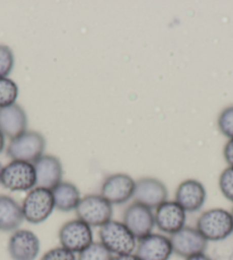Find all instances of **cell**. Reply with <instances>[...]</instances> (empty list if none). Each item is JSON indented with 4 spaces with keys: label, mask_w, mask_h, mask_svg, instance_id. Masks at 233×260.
Instances as JSON below:
<instances>
[{
    "label": "cell",
    "mask_w": 233,
    "mask_h": 260,
    "mask_svg": "<svg viewBox=\"0 0 233 260\" xmlns=\"http://www.w3.org/2000/svg\"><path fill=\"white\" fill-rule=\"evenodd\" d=\"M40 260H77V255L72 251L60 245L45 252Z\"/></svg>",
    "instance_id": "25"
},
{
    "label": "cell",
    "mask_w": 233,
    "mask_h": 260,
    "mask_svg": "<svg viewBox=\"0 0 233 260\" xmlns=\"http://www.w3.org/2000/svg\"><path fill=\"white\" fill-rule=\"evenodd\" d=\"M231 216H232V221H233V209H232V211H231Z\"/></svg>",
    "instance_id": "31"
},
{
    "label": "cell",
    "mask_w": 233,
    "mask_h": 260,
    "mask_svg": "<svg viewBox=\"0 0 233 260\" xmlns=\"http://www.w3.org/2000/svg\"><path fill=\"white\" fill-rule=\"evenodd\" d=\"M223 155L228 167L233 168V139H228L223 149Z\"/></svg>",
    "instance_id": "26"
},
{
    "label": "cell",
    "mask_w": 233,
    "mask_h": 260,
    "mask_svg": "<svg viewBox=\"0 0 233 260\" xmlns=\"http://www.w3.org/2000/svg\"><path fill=\"white\" fill-rule=\"evenodd\" d=\"M173 252L183 258H189L191 255L205 253L208 246V241L200 234L196 227H183L173 235H170Z\"/></svg>",
    "instance_id": "10"
},
{
    "label": "cell",
    "mask_w": 233,
    "mask_h": 260,
    "mask_svg": "<svg viewBox=\"0 0 233 260\" xmlns=\"http://www.w3.org/2000/svg\"><path fill=\"white\" fill-rule=\"evenodd\" d=\"M218 186L223 196L233 203V168L228 167L221 173Z\"/></svg>",
    "instance_id": "24"
},
{
    "label": "cell",
    "mask_w": 233,
    "mask_h": 260,
    "mask_svg": "<svg viewBox=\"0 0 233 260\" xmlns=\"http://www.w3.org/2000/svg\"><path fill=\"white\" fill-rule=\"evenodd\" d=\"M28 127V116L20 105L0 108V132L11 140L24 133Z\"/></svg>",
    "instance_id": "17"
},
{
    "label": "cell",
    "mask_w": 233,
    "mask_h": 260,
    "mask_svg": "<svg viewBox=\"0 0 233 260\" xmlns=\"http://www.w3.org/2000/svg\"><path fill=\"white\" fill-rule=\"evenodd\" d=\"M4 148H5V136L0 132V152L4 150Z\"/></svg>",
    "instance_id": "29"
},
{
    "label": "cell",
    "mask_w": 233,
    "mask_h": 260,
    "mask_svg": "<svg viewBox=\"0 0 233 260\" xmlns=\"http://www.w3.org/2000/svg\"><path fill=\"white\" fill-rule=\"evenodd\" d=\"M123 222L137 241L152 234L156 227L153 211L136 202L128 205L124 211Z\"/></svg>",
    "instance_id": "8"
},
{
    "label": "cell",
    "mask_w": 233,
    "mask_h": 260,
    "mask_svg": "<svg viewBox=\"0 0 233 260\" xmlns=\"http://www.w3.org/2000/svg\"><path fill=\"white\" fill-rule=\"evenodd\" d=\"M3 165H2V163H0V174H2V171H3Z\"/></svg>",
    "instance_id": "30"
},
{
    "label": "cell",
    "mask_w": 233,
    "mask_h": 260,
    "mask_svg": "<svg viewBox=\"0 0 233 260\" xmlns=\"http://www.w3.org/2000/svg\"><path fill=\"white\" fill-rule=\"evenodd\" d=\"M14 53L6 45H0V78H6L14 68Z\"/></svg>",
    "instance_id": "22"
},
{
    "label": "cell",
    "mask_w": 233,
    "mask_h": 260,
    "mask_svg": "<svg viewBox=\"0 0 233 260\" xmlns=\"http://www.w3.org/2000/svg\"><path fill=\"white\" fill-rule=\"evenodd\" d=\"M77 219L91 227H101L112 220L113 208L101 194H91L82 197L75 209Z\"/></svg>",
    "instance_id": "5"
},
{
    "label": "cell",
    "mask_w": 233,
    "mask_h": 260,
    "mask_svg": "<svg viewBox=\"0 0 233 260\" xmlns=\"http://www.w3.org/2000/svg\"><path fill=\"white\" fill-rule=\"evenodd\" d=\"M185 260H213V259L206 253H198V254L191 255V257L186 258Z\"/></svg>",
    "instance_id": "28"
},
{
    "label": "cell",
    "mask_w": 233,
    "mask_h": 260,
    "mask_svg": "<svg viewBox=\"0 0 233 260\" xmlns=\"http://www.w3.org/2000/svg\"><path fill=\"white\" fill-rule=\"evenodd\" d=\"M154 221L159 231L165 234L173 235L174 233L185 227L186 212L175 201H166L156 209Z\"/></svg>",
    "instance_id": "14"
},
{
    "label": "cell",
    "mask_w": 233,
    "mask_h": 260,
    "mask_svg": "<svg viewBox=\"0 0 233 260\" xmlns=\"http://www.w3.org/2000/svg\"><path fill=\"white\" fill-rule=\"evenodd\" d=\"M23 220L22 206L13 197L0 195V231L15 232Z\"/></svg>",
    "instance_id": "18"
},
{
    "label": "cell",
    "mask_w": 233,
    "mask_h": 260,
    "mask_svg": "<svg viewBox=\"0 0 233 260\" xmlns=\"http://www.w3.org/2000/svg\"><path fill=\"white\" fill-rule=\"evenodd\" d=\"M46 148V139L42 133L25 131L19 137L12 139L7 147V156L12 160H23L34 163L44 155Z\"/></svg>",
    "instance_id": "3"
},
{
    "label": "cell",
    "mask_w": 233,
    "mask_h": 260,
    "mask_svg": "<svg viewBox=\"0 0 233 260\" xmlns=\"http://www.w3.org/2000/svg\"><path fill=\"white\" fill-rule=\"evenodd\" d=\"M196 228L208 242H218L227 239L233 233L231 212L215 208L200 214Z\"/></svg>",
    "instance_id": "2"
},
{
    "label": "cell",
    "mask_w": 233,
    "mask_h": 260,
    "mask_svg": "<svg viewBox=\"0 0 233 260\" xmlns=\"http://www.w3.org/2000/svg\"><path fill=\"white\" fill-rule=\"evenodd\" d=\"M40 252V240L29 230H17L8 241L12 260H35Z\"/></svg>",
    "instance_id": "12"
},
{
    "label": "cell",
    "mask_w": 233,
    "mask_h": 260,
    "mask_svg": "<svg viewBox=\"0 0 233 260\" xmlns=\"http://www.w3.org/2000/svg\"><path fill=\"white\" fill-rule=\"evenodd\" d=\"M112 260H141L135 253L122 254V255H113Z\"/></svg>",
    "instance_id": "27"
},
{
    "label": "cell",
    "mask_w": 233,
    "mask_h": 260,
    "mask_svg": "<svg viewBox=\"0 0 233 260\" xmlns=\"http://www.w3.org/2000/svg\"><path fill=\"white\" fill-rule=\"evenodd\" d=\"M58 241L63 248L80 253L94 242L92 227L80 219L66 221L58 231Z\"/></svg>",
    "instance_id": "7"
},
{
    "label": "cell",
    "mask_w": 233,
    "mask_h": 260,
    "mask_svg": "<svg viewBox=\"0 0 233 260\" xmlns=\"http://www.w3.org/2000/svg\"><path fill=\"white\" fill-rule=\"evenodd\" d=\"M134 201L151 210L168 201V189L163 181L156 178H142L135 183Z\"/></svg>",
    "instance_id": "11"
},
{
    "label": "cell",
    "mask_w": 233,
    "mask_h": 260,
    "mask_svg": "<svg viewBox=\"0 0 233 260\" xmlns=\"http://www.w3.org/2000/svg\"><path fill=\"white\" fill-rule=\"evenodd\" d=\"M19 96V86L14 80L6 78H0V108H5L16 103Z\"/></svg>",
    "instance_id": "20"
},
{
    "label": "cell",
    "mask_w": 233,
    "mask_h": 260,
    "mask_svg": "<svg viewBox=\"0 0 233 260\" xmlns=\"http://www.w3.org/2000/svg\"><path fill=\"white\" fill-rule=\"evenodd\" d=\"M136 181L126 173H114L102 183L101 195L112 205H122L133 199Z\"/></svg>",
    "instance_id": "9"
},
{
    "label": "cell",
    "mask_w": 233,
    "mask_h": 260,
    "mask_svg": "<svg viewBox=\"0 0 233 260\" xmlns=\"http://www.w3.org/2000/svg\"><path fill=\"white\" fill-rule=\"evenodd\" d=\"M35 187L52 190L63 181V165L60 158L53 155H43L33 163Z\"/></svg>",
    "instance_id": "13"
},
{
    "label": "cell",
    "mask_w": 233,
    "mask_h": 260,
    "mask_svg": "<svg viewBox=\"0 0 233 260\" xmlns=\"http://www.w3.org/2000/svg\"><path fill=\"white\" fill-rule=\"evenodd\" d=\"M217 126L223 136L233 139V106L222 110L217 119Z\"/></svg>",
    "instance_id": "23"
},
{
    "label": "cell",
    "mask_w": 233,
    "mask_h": 260,
    "mask_svg": "<svg viewBox=\"0 0 233 260\" xmlns=\"http://www.w3.org/2000/svg\"><path fill=\"white\" fill-rule=\"evenodd\" d=\"M100 242L112 254L122 255L134 253L137 240L123 221L110 220L100 227Z\"/></svg>",
    "instance_id": "1"
},
{
    "label": "cell",
    "mask_w": 233,
    "mask_h": 260,
    "mask_svg": "<svg viewBox=\"0 0 233 260\" xmlns=\"http://www.w3.org/2000/svg\"><path fill=\"white\" fill-rule=\"evenodd\" d=\"M21 206L24 220L33 225L44 222L51 217L55 209L52 190L34 187L28 191V195L25 196Z\"/></svg>",
    "instance_id": "4"
},
{
    "label": "cell",
    "mask_w": 233,
    "mask_h": 260,
    "mask_svg": "<svg viewBox=\"0 0 233 260\" xmlns=\"http://www.w3.org/2000/svg\"><path fill=\"white\" fill-rule=\"evenodd\" d=\"M113 254L107 250L101 242H93V243L78 253L77 260H112Z\"/></svg>",
    "instance_id": "21"
},
{
    "label": "cell",
    "mask_w": 233,
    "mask_h": 260,
    "mask_svg": "<svg viewBox=\"0 0 233 260\" xmlns=\"http://www.w3.org/2000/svg\"><path fill=\"white\" fill-rule=\"evenodd\" d=\"M173 253L172 242L166 235L152 233L137 241L135 254L141 260H169Z\"/></svg>",
    "instance_id": "15"
},
{
    "label": "cell",
    "mask_w": 233,
    "mask_h": 260,
    "mask_svg": "<svg viewBox=\"0 0 233 260\" xmlns=\"http://www.w3.org/2000/svg\"><path fill=\"white\" fill-rule=\"evenodd\" d=\"M35 182L33 164L23 160H12L0 174V185L11 191H30Z\"/></svg>",
    "instance_id": "6"
},
{
    "label": "cell",
    "mask_w": 233,
    "mask_h": 260,
    "mask_svg": "<svg viewBox=\"0 0 233 260\" xmlns=\"http://www.w3.org/2000/svg\"><path fill=\"white\" fill-rule=\"evenodd\" d=\"M207 191L205 186L196 179H186L178 185L175 192V202L180 204L185 212L195 213L203 208Z\"/></svg>",
    "instance_id": "16"
},
{
    "label": "cell",
    "mask_w": 233,
    "mask_h": 260,
    "mask_svg": "<svg viewBox=\"0 0 233 260\" xmlns=\"http://www.w3.org/2000/svg\"><path fill=\"white\" fill-rule=\"evenodd\" d=\"M54 204L55 209L62 212L75 211L77 206L82 200V195L78 187L68 181H62L61 183L52 189Z\"/></svg>",
    "instance_id": "19"
}]
</instances>
